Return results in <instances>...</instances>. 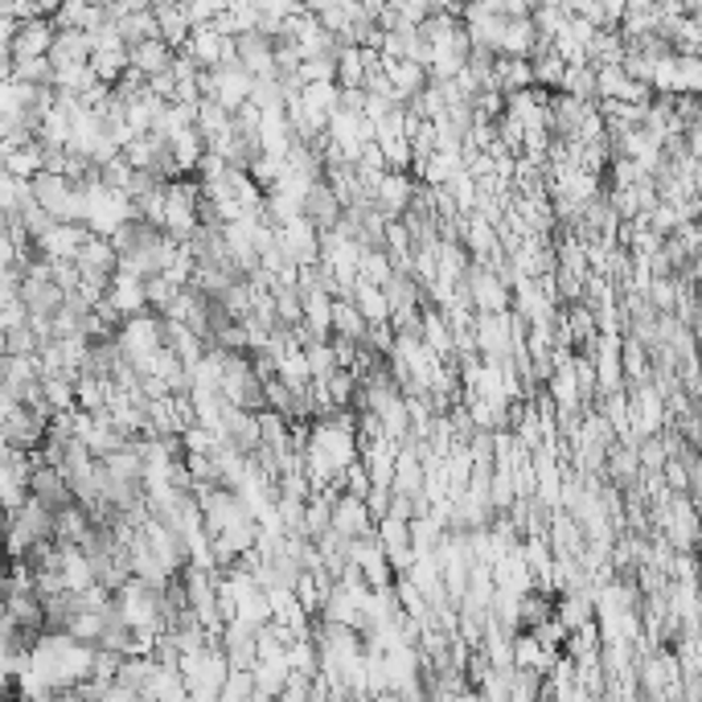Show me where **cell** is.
Returning <instances> with one entry per match:
<instances>
[{"label": "cell", "mask_w": 702, "mask_h": 702, "mask_svg": "<svg viewBox=\"0 0 702 702\" xmlns=\"http://www.w3.org/2000/svg\"><path fill=\"white\" fill-rule=\"evenodd\" d=\"M305 354H309L312 378H329L333 370H342V361H337V354H333V337H329V342L305 345Z\"/></svg>", "instance_id": "10"}, {"label": "cell", "mask_w": 702, "mask_h": 702, "mask_svg": "<svg viewBox=\"0 0 702 702\" xmlns=\"http://www.w3.org/2000/svg\"><path fill=\"white\" fill-rule=\"evenodd\" d=\"M95 230L86 223H53L46 235H37L34 247L37 255L46 259H79V251H83V242L91 239Z\"/></svg>", "instance_id": "2"}, {"label": "cell", "mask_w": 702, "mask_h": 702, "mask_svg": "<svg viewBox=\"0 0 702 702\" xmlns=\"http://www.w3.org/2000/svg\"><path fill=\"white\" fill-rule=\"evenodd\" d=\"M366 329H370V321H366V312L358 309V300L354 296H337L333 300V333H342V337H366Z\"/></svg>", "instance_id": "7"}, {"label": "cell", "mask_w": 702, "mask_h": 702, "mask_svg": "<svg viewBox=\"0 0 702 702\" xmlns=\"http://www.w3.org/2000/svg\"><path fill=\"white\" fill-rule=\"evenodd\" d=\"M9 79L17 83H37V86H53V62L50 53L46 58H9Z\"/></svg>", "instance_id": "9"}, {"label": "cell", "mask_w": 702, "mask_h": 702, "mask_svg": "<svg viewBox=\"0 0 702 702\" xmlns=\"http://www.w3.org/2000/svg\"><path fill=\"white\" fill-rule=\"evenodd\" d=\"M223 699H255V669H230L223 682Z\"/></svg>", "instance_id": "11"}, {"label": "cell", "mask_w": 702, "mask_h": 702, "mask_svg": "<svg viewBox=\"0 0 702 702\" xmlns=\"http://www.w3.org/2000/svg\"><path fill=\"white\" fill-rule=\"evenodd\" d=\"M128 58H132V67L144 70V74H160V70L172 67V58H177V46H169L165 37H148V41H136V46H128Z\"/></svg>", "instance_id": "6"}, {"label": "cell", "mask_w": 702, "mask_h": 702, "mask_svg": "<svg viewBox=\"0 0 702 702\" xmlns=\"http://www.w3.org/2000/svg\"><path fill=\"white\" fill-rule=\"evenodd\" d=\"M354 300H358V309L366 312V321H370V325L391 321V300H386V288H382V284L358 279V284H354Z\"/></svg>", "instance_id": "8"}, {"label": "cell", "mask_w": 702, "mask_h": 702, "mask_svg": "<svg viewBox=\"0 0 702 702\" xmlns=\"http://www.w3.org/2000/svg\"><path fill=\"white\" fill-rule=\"evenodd\" d=\"M53 37H58V25H53L50 13H41V17L21 21L17 37H13L4 50H9V58H46L53 46Z\"/></svg>", "instance_id": "3"}, {"label": "cell", "mask_w": 702, "mask_h": 702, "mask_svg": "<svg viewBox=\"0 0 702 702\" xmlns=\"http://www.w3.org/2000/svg\"><path fill=\"white\" fill-rule=\"evenodd\" d=\"M333 531H342L345 538H358V534L374 531V517H370V505H366V497L337 493V501H333Z\"/></svg>", "instance_id": "5"}, {"label": "cell", "mask_w": 702, "mask_h": 702, "mask_svg": "<svg viewBox=\"0 0 702 702\" xmlns=\"http://www.w3.org/2000/svg\"><path fill=\"white\" fill-rule=\"evenodd\" d=\"M415 193H419V186L412 181V169H391L382 181H378L374 206L394 223V218H403V214H407V206L415 202Z\"/></svg>", "instance_id": "1"}, {"label": "cell", "mask_w": 702, "mask_h": 702, "mask_svg": "<svg viewBox=\"0 0 702 702\" xmlns=\"http://www.w3.org/2000/svg\"><path fill=\"white\" fill-rule=\"evenodd\" d=\"M305 214H309L321 230H337V226H342L345 202L342 193L329 186V177H321V181H312V186L305 189Z\"/></svg>", "instance_id": "4"}]
</instances>
